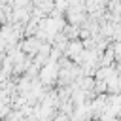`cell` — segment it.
<instances>
[{"label": "cell", "mask_w": 121, "mask_h": 121, "mask_svg": "<svg viewBox=\"0 0 121 121\" xmlns=\"http://www.w3.org/2000/svg\"><path fill=\"white\" fill-rule=\"evenodd\" d=\"M57 121H68V117H66V115H59V117H57Z\"/></svg>", "instance_id": "6da1fadb"}]
</instances>
